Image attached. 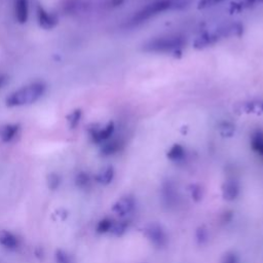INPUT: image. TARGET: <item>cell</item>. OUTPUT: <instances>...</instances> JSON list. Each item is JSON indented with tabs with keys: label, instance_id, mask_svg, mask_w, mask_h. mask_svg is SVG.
I'll use <instances>...</instances> for the list:
<instances>
[{
	"label": "cell",
	"instance_id": "1",
	"mask_svg": "<svg viewBox=\"0 0 263 263\" xmlns=\"http://www.w3.org/2000/svg\"><path fill=\"white\" fill-rule=\"evenodd\" d=\"M191 2L192 0H154L138 10L129 20V24L133 26L141 25L166 10L184 9Z\"/></svg>",
	"mask_w": 263,
	"mask_h": 263
},
{
	"label": "cell",
	"instance_id": "2",
	"mask_svg": "<svg viewBox=\"0 0 263 263\" xmlns=\"http://www.w3.org/2000/svg\"><path fill=\"white\" fill-rule=\"evenodd\" d=\"M186 44V39L181 35H166L152 38L143 44L146 52L170 53L179 51Z\"/></svg>",
	"mask_w": 263,
	"mask_h": 263
},
{
	"label": "cell",
	"instance_id": "3",
	"mask_svg": "<svg viewBox=\"0 0 263 263\" xmlns=\"http://www.w3.org/2000/svg\"><path fill=\"white\" fill-rule=\"evenodd\" d=\"M45 91V85L41 82H35L26 85L12 93L6 99V105L9 107L30 105L36 102Z\"/></svg>",
	"mask_w": 263,
	"mask_h": 263
},
{
	"label": "cell",
	"instance_id": "4",
	"mask_svg": "<svg viewBox=\"0 0 263 263\" xmlns=\"http://www.w3.org/2000/svg\"><path fill=\"white\" fill-rule=\"evenodd\" d=\"M221 39H223V37H222L221 32H220V30L218 28V29H216L214 31L205 32V33L201 34L200 36H198L195 39L193 46L195 48H197V49H201V48L214 45L215 43L219 42Z\"/></svg>",
	"mask_w": 263,
	"mask_h": 263
},
{
	"label": "cell",
	"instance_id": "5",
	"mask_svg": "<svg viewBox=\"0 0 263 263\" xmlns=\"http://www.w3.org/2000/svg\"><path fill=\"white\" fill-rule=\"evenodd\" d=\"M37 18L39 25L44 29H51L58 24V18L53 13L46 11L40 5L37 7Z\"/></svg>",
	"mask_w": 263,
	"mask_h": 263
},
{
	"label": "cell",
	"instance_id": "6",
	"mask_svg": "<svg viewBox=\"0 0 263 263\" xmlns=\"http://www.w3.org/2000/svg\"><path fill=\"white\" fill-rule=\"evenodd\" d=\"M0 245L7 250H15L20 246L18 237L8 230L0 231Z\"/></svg>",
	"mask_w": 263,
	"mask_h": 263
},
{
	"label": "cell",
	"instance_id": "7",
	"mask_svg": "<svg viewBox=\"0 0 263 263\" xmlns=\"http://www.w3.org/2000/svg\"><path fill=\"white\" fill-rule=\"evenodd\" d=\"M114 128H115L114 123L109 122L104 127L92 129L91 134H90L92 141L96 142V143H101V142H104V141L108 140L111 137V135L113 134Z\"/></svg>",
	"mask_w": 263,
	"mask_h": 263
},
{
	"label": "cell",
	"instance_id": "8",
	"mask_svg": "<svg viewBox=\"0 0 263 263\" xmlns=\"http://www.w3.org/2000/svg\"><path fill=\"white\" fill-rule=\"evenodd\" d=\"M14 15L18 23L24 24L29 15V2L28 0H14Z\"/></svg>",
	"mask_w": 263,
	"mask_h": 263
},
{
	"label": "cell",
	"instance_id": "9",
	"mask_svg": "<svg viewBox=\"0 0 263 263\" xmlns=\"http://www.w3.org/2000/svg\"><path fill=\"white\" fill-rule=\"evenodd\" d=\"M18 129H20V126L17 124L4 125L0 130V138L2 139L3 142H10L15 138Z\"/></svg>",
	"mask_w": 263,
	"mask_h": 263
},
{
	"label": "cell",
	"instance_id": "10",
	"mask_svg": "<svg viewBox=\"0 0 263 263\" xmlns=\"http://www.w3.org/2000/svg\"><path fill=\"white\" fill-rule=\"evenodd\" d=\"M251 145L254 151L263 155V132L257 129L253 133L251 138Z\"/></svg>",
	"mask_w": 263,
	"mask_h": 263
},
{
	"label": "cell",
	"instance_id": "11",
	"mask_svg": "<svg viewBox=\"0 0 263 263\" xmlns=\"http://www.w3.org/2000/svg\"><path fill=\"white\" fill-rule=\"evenodd\" d=\"M263 3V0H238L236 2L231 3V10L232 11H239L243 10L248 7H251L255 4Z\"/></svg>",
	"mask_w": 263,
	"mask_h": 263
},
{
	"label": "cell",
	"instance_id": "12",
	"mask_svg": "<svg viewBox=\"0 0 263 263\" xmlns=\"http://www.w3.org/2000/svg\"><path fill=\"white\" fill-rule=\"evenodd\" d=\"M54 260L55 263H72V258L68 252L59 249L54 253Z\"/></svg>",
	"mask_w": 263,
	"mask_h": 263
},
{
	"label": "cell",
	"instance_id": "13",
	"mask_svg": "<svg viewBox=\"0 0 263 263\" xmlns=\"http://www.w3.org/2000/svg\"><path fill=\"white\" fill-rule=\"evenodd\" d=\"M184 154H185V150L184 148L181 146V145H175L172 147V149L170 150L168 152V157L171 159H174V160H177V159H181L184 157Z\"/></svg>",
	"mask_w": 263,
	"mask_h": 263
},
{
	"label": "cell",
	"instance_id": "14",
	"mask_svg": "<svg viewBox=\"0 0 263 263\" xmlns=\"http://www.w3.org/2000/svg\"><path fill=\"white\" fill-rule=\"evenodd\" d=\"M112 176H113V171L111 167H107L105 170H103L97 177V180L98 182L100 183H103V184H106L108 182H110V180L112 179Z\"/></svg>",
	"mask_w": 263,
	"mask_h": 263
},
{
	"label": "cell",
	"instance_id": "15",
	"mask_svg": "<svg viewBox=\"0 0 263 263\" xmlns=\"http://www.w3.org/2000/svg\"><path fill=\"white\" fill-rule=\"evenodd\" d=\"M61 184V178L57 174H50L47 178V186L50 190H55Z\"/></svg>",
	"mask_w": 263,
	"mask_h": 263
},
{
	"label": "cell",
	"instance_id": "16",
	"mask_svg": "<svg viewBox=\"0 0 263 263\" xmlns=\"http://www.w3.org/2000/svg\"><path fill=\"white\" fill-rule=\"evenodd\" d=\"M119 146H120L119 142L112 141V142H109V143L105 144L102 151H103L104 154H112V153H114L115 151H117L119 149Z\"/></svg>",
	"mask_w": 263,
	"mask_h": 263
},
{
	"label": "cell",
	"instance_id": "17",
	"mask_svg": "<svg viewBox=\"0 0 263 263\" xmlns=\"http://www.w3.org/2000/svg\"><path fill=\"white\" fill-rule=\"evenodd\" d=\"M223 1H225V0H199L197 7H198V9H205V8L216 6L217 4H220Z\"/></svg>",
	"mask_w": 263,
	"mask_h": 263
},
{
	"label": "cell",
	"instance_id": "18",
	"mask_svg": "<svg viewBox=\"0 0 263 263\" xmlns=\"http://www.w3.org/2000/svg\"><path fill=\"white\" fill-rule=\"evenodd\" d=\"M88 181H89V177L88 175H86L85 173H80L76 176V180H75V183L78 187L80 188H83L85 187L87 184H88Z\"/></svg>",
	"mask_w": 263,
	"mask_h": 263
},
{
	"label": "cell",
	"instance_id": "19",
	"mask_svg": "<svg viewBox=\"0 0 263 263\" xmlns=\"http://www.w3.org/2000/svg\"><path fill=\"white\" fill-rule=\"evenodd\" d=\"M110 227H111L110 221H109L108 219H104V220H102V221L99 222L97 229H98L99 232H106V231H108V229H109Z\"/></svg>",
	"mask_w": 263,
	"mask_h": 263
},
{
	"label": "cell",
	"instance_id": "20",
	"mask_svg": "<svg viewBox=\"0 0 263 263\" xmlns=\"http://www.w3.org/2000/svg\"><path fill=\"white\" fill-rule=\"evenodd\" d=\"M80 117H81V112H80V111H74V112L72 113V115L69 117V118H70L69 120H70V123H71V126H72V127L76 126V124L78 123Z\"/></svg>",
	"mask_w": 263,
	"mask_h": 263
},
{
	"label": "cell",
	"instance_id": "21",
	"mask_svg": "<svg viewBox=\"0 0 263 263\" xmlns=\"http://www.w3.org/2000/svg\"><path fill=\"white\" fill-rule=\"evenodd\" d=\"M123 2H124V0H106L103 5L108 8H114V7L120 6Z\"/></svg>",
	"mask_w": 263,
	"mask_h": 263
},
{
	"label": "cell",
	"instance_id": "22",
	"mask_svg": "<svg viewBox=\"0 0 263 263\" xmlns=\"http://www.w3.org/2000/svg\"><path fill=\"white\" fill-rule=\"evenodd\" d=\"M7 81V77L5 75H0V88L6 83Z\"/></svg>",
	"mask_w": 263,
	"mask_h": 263
}]
</instances>
